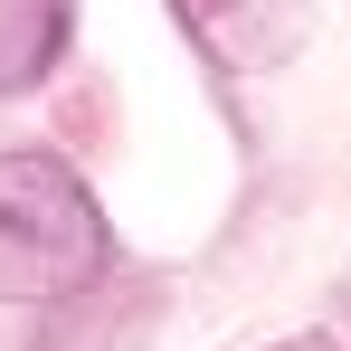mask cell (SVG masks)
Listing matches in <instances>:
<instances>
[{"instance_id": "obj_3", "label": "cell", "mask_w": 351, "mask_h": 351, "mask_svg": "<svg viewBox=\"0 0 351 351\" xmlns=\"http://www.w3.org/2000/svg\"><path fill=\"white\" fill-rule=\"evenodd\" d=\"M58 29H66V0H0V86H29L58 58Z\"/></svg>"}, {"instance_id": "obj_4", "label": "cell", "mask_w": 351, "mask_h": 351, "mask_svg": "<svg viewBox=\"0 0 351 351\" xmlns=\"http://www.w3.org/2000/svg\"><path fill=\"white\" fill-rule=\"evenodd\" d=\"M276 351H342V342H323V332H304V342H276Z\"/></svg>"}, {"instance_id": "obj_1", "label": "cell", "mask_w": 351, "mask_h": 351, "mask_svg": "<svg viewBox=\"0 0 351 351\" xmlns=\"http://www.w3.org/2000/svg\"><path fill=\"white\" fill-rule=\"evenodd\" d=\"M105 266H114V228L95 190L58 152H0V294L10 304L86 294Z\"/></svg>"}, {"instance_id": "obj_2", "label": "cell", "mask_w": 351, "mask_h": 351, "mask_svg": "<svg viewBox=\"0 0 351 351\" xmlns=\"http://www.w3.org/2000/svg\"><path fill=\"white\" fill-rule=\"evenodd\" d=\"M180 19L228 66H266V58H285L304 38V0H180Z\"/></svg>"}]
</instances>
